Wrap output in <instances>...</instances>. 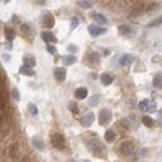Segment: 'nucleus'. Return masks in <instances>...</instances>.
<instances>
[{
	"mask_svg": "<svg viewBox=\"0 0 162 162\" xmlns=\"http://www.w3.org/2000/svg\"><path fill=\"white\" fill-rule=\"evenodd\" d=\"M86 144H88V149L96 157H104V156H106V146H104V143L101 139H97L96 136H94L92 139H89Z\"/></svg>",
	"mask_w": 162,
	"mask_h": 162,
	"instance_id": "f257e3e1",
	"label": "nucleus"
},
{
	"mask_svg": "<svg viewBox=\"0 0 162 162\" xmlns=\"http://www.w3.org/2000/svg\"><path fill=\"white\" fill-rule=\"evenodd\" d=\"M133 151H135V143L133 141H125V143H122L120 148L117 149V154L122 156V157H128L133 154Z\"/></svg>",
	"mask_w": 162,
	"mask_h": 162,
	"instance_id": "f03ea898",
	"label": "nucleus"
},
{
	"mask_svg": "<svg viewBox=\"0 0 162 162\" xmlns=\"http://www.w3.org/2000/svg\"><path fill=\"white\" fill-rule=\"evenodd\" d=\"M50 141H52L54 148H57L59 151H63V149H65V146H66L65 136L62 135V133H52V136H50Z\"/></svg>",
	"mask_w": 162,
	"mask_h": 162,
	"instance_id": "7ed1b4c3",
	"label": "nucleus"
},
{
	"mask_svg": "<svg viewBox=\"0 0 162 162\" xmlns=\"http://www.w3.org/2000/svg\"><path fill=\"white\" fill-rule=\"evenodd\" d=\"M88 33H89V36H92V37H97V36L106 34L107 29H106V26H102V24H89V26H88Z\"/></svg>",
	"mask_w": 162,
	"mask_h": 162,
	"instance_id": "20e7f679",
	"label": "nucleus"
},
{
	"mask_svg": "<svg viewBox=\"0 0 162 162\" xmlns=\"http://www.w3.org/2000/svg\"><path fill=\"white\" fill-rule=\"evenodd\" d=\"M110 122H112V110L110 109H102L101 113H99V123L102 127H107Z\"/></svg>",
	"mask_w": 162,
	"mask_h": 162,
	"instance_id": "39448f33",
	"label": "nucleus"
},
{
	"mask_svg": "<svg viewBox=\"0 0 162 162\" xmlns=\"http://www.w3.org/2000/svg\"><path fill=\"white\" fill-rule=\"evenodd\" d=\"M41 24H42V28H45V29H50L54 26V16H52L50 12H44L41 15Z\"/></svg>",
	"mask_w": 162,
	"mask_h": 162,
	"instance_id": "423d86ee",
	"label": "nucleus"
},
{
	"mask_svg": "<svg viewBox=\"0 0 162 162\" xmlns=\"http://www.w3.org/2000/svg\"><path fill=\"white\" fill-rule=\"evenodd\" d=\"M80 123H81V127L89 128V127L92 125V123H94V113H92V112H89V113H86V115H81Z\"/></svg>",
	"mask_w": 162,
	"mask_h": 162,
	"instance_id": "0eeeda50",
	"label": "nucleus"
},
{
	"mask_svg": "<svg viewBox=\"0 0 162 162\" xmlns=\"http://www.w3.org/2000/svg\"><path fill=\"white\" fill-rule=\"evenodd\" d=\"M54 78H55V81L63 83L65 78H66V70L62 68V66H57V68H54Z\"/></svg>",
	"mask_w": 162,
	"mask_h": 162,
	"instance_id": "6e6552de",
	"label": "nucleus"
},
{
	"mask_svg": "<svg viewBox=\"0 0 162 162\" xmlns=\"http://www.w3.org/2000/svg\"><path fill=\"white\" fill-rule=\"evenodd\" d=\"M154 107H156V106H154V104H151L149 99H144V101H141V102L138 104V109L143 110V112H154V110H156Z\"/></svg>",
	"mask_w": 162,
	"mask_h": 162,
	"instance_id": "1a4fd4ad",
	"label": "nucleus"
},
{
	"mask_svg": "<svg viewBox=\"0 0 162 162\" xmlns=\"http://www.w3.org/2000/svg\"><path fill=\"white\" fill-rule=\"evenodd\" d=\"M41 37H42V41L44 42H47V44H55L57 42V37H55V34L52 33V31H42L41 33Z\"/></svg>",
	"mask_w": 162,
	"mask_h": 162,
	"instance_id": "9d476101",
	"label": "nucleus"
},
{
	"mask_svg": "<svg viewBox=\"0 0 162 162\" xmlns=\"http://www.w3.org/2000/svg\"><path fill=\"white\" fill-rule=\"evenodd\" d=\"M99 80L102 83V86H110V84L113 83V75L112 73H102L99 76Z\"/></svg>",
	"mask_w": 162,
	"mask_h": 162,
	"instance_id": "9b49d317",
	"label": "nucleus"
},
{
	"mask_svg": "<svg viewBox=\"0 0 162 162\" xmlns=\"http://www.w3.org/2000/svg\"><path fill=\"white\" fill-rule=\"evenodd\" d=\"M133 62H135V57H133V55H130V54H125V55H123L122 59L118 60V65H120V66H123V68H125V66L131 65Z\"/></svg>",
	"mask_w": 162,
	"mask_h": 162,
	"instance_id": "f8f14e48",
	"label": "nucleus"
},
{
	"mask_svg": "<svg viewBox=\"0 0 162 162\" xmlns=\"http://www.w3.org/2000/svg\"><path fill=\"white\" fill-rule=\"evenodd\" d=\"M91 16H92V20L96 21V23H99V24H102V26H106L109 21H107V18L104 16L102 13H97V12H92L91 13Z\"/></svg>",
	"mask_w": 162,
	"mask_h": 162,
	"instance_id": "ddd939ff",
	"label": "nucleus"
},
{
	"mask_svg": "<svg viewBox=\"0 0 162 162\" xmlns=\"http://www.w3.org/2000/svg\"><path fill=\"white\" fill-rule=\"evenodd\" d=\"M88 97V88H78L75 91V99L76 101H83V99H86Z\"/></svg>",
	"mask_w": 162,
	"mask_h": 162,
	"instance_id": "4468645a",
	"label": "nucleus"
},
{
	"mask_svg": "<svg viewBox=\"0 0 162 162\" xmlns=\"http://www.w3.org/2000/svg\"><path fill=\"white\" fill-rule=\"evenodd\" d=\"M31 143H33V146H34L37 151H45V144H44V141H42L39 136H33V138H31Z\"/></svg>",
	"mask_w": 162,
	"mask_h": 162,
	"instance_id": "2eb2a0df",
	"label": "nucleus"
},
{
	"mask_svg": "<svg viewBox=\"0 0 162 162\" xmlns=\"http://www.w3.org/2000/svg\"><path fill=\"white\" fill-rule=\"evenodd\" d=\"M133 31L130 26H127V24H122V26H118V34L120 36H125V37H130V36H133Z\"/></svg>",
	"mask_w": 162,
	"mask_h": 162,
	"instance_id": "dca6fc26",
	"label": "nucleus"
},
{
	"mask_svg": "<svg viewBox=\"0 0 162 162\" xmlns=\"http://www.w3.org/2000/svg\"><path fill=\"white\" fill-rule=\"evenodd\" d=\"M88 62H89L91 65H99V63H101V55H99V52H89Z\"/></svg>",
	"mask_w": 162,
	"mask_h": 162,
	"instance_id": "f3484780",
	"label": "nucleus"
},
{
	"mask_svg": "<svg viewBox=\"0 0 162 162\" xmlns=\"http://www.w3.org/2000/svg\"><path fill=\"white\" fill-rule=\"evenodd\" d=\"M3 34H5V37H7V41L13 42L15 36H16V31L13 29V28H5V29H3Z\"/></svg>",
	"mask_w": 162,
	"mask_h": 162,
	"instance_id": "a211bd4d",
	"label": "nucleus"
},
{
	"mask_svg": "<svg viewBox=\"0 0 162 162\" xmlns=\"http://www.w3.org/2000/svg\"><path fill=\"white\" fill-rule=\"evenodd\" d=\"M36 59H34V57L33 55H24L23 57V65H28V66H31V68H34V66H36Z\"/></svg>",
	"mask_w": 162,
	"mask_h": 162,
	"instance_id": "6ab92c4d",
	"label": "nucleus"
},
{
	"mask_svg": "<svg viewBox=\"0 0 162 162\" xmlns=\"http://www.w3.org/2000/svg\"><path fill=\"white\" fill-rule=\"evenodd\" d=\"M20 73L24 75V76H34V75H36V71L31 68V66H28V65H23V66H21V68H20Z\"/></svg>",
	"mask_w": 162,
	"mask_h": 162,
	"instance_id": "aec40b11",
	"label": "nucleus"
},
{
	"mask_svg": "<svg viewBox=\"0 0 162 162\" xmlns=\"http://www.w3.org/2000/svg\"><path fill=\"white\" fill-rule=\"evenodd\" d=\"M104 139H106V143H113V141H115V131H113V130H107Z\"/></svg>",
	"mask_w": 162,
	"mask_h": 162,
	"instance_id": "412c9836",
	"label": "nucleus"
},
{
	"mask_svg": "<svg viewBox=\"0 0 162 162\" xmlns=\"http://www.w3.org/2000/svg\"><path fill=\"white\" fill-rule=\"evenodd\" d=\"M21 31H23V34H24V36H26L28 33H29V36L33 37V34H34L33 26H31V24H28V23H23V24H21Z\"/></svg>",
	"mask_w": 162,
	"mask_h": 162,
	"instance_id": "4be33fe9",
	"label": "nucleus"
},
{
	"mask_svg": "<svg viewBox=\"0 0 162 162\" xmlns=\"http://www.w3.org/2000/svg\"><path fill=\"white\" fill-rule=\"evenodd\" d=\"M99 101H101V96L99 94H94L92 97H89V107H96L99 104Z\"/></svg>",
	"mask_w": 162,
	"mask_h": 162,
	"instance_id": "5701e85b",
	"label": "nucleus"
},
{
	"mask_svg": "<svg viewBox=\"0 0 162 162\" xmlns=\"http://www.w3.org/2000/svg\"><path fill=\"white\" fill-rule=\"evenodd\" d=\"M143 125L148 127V128H152V127H154V122H152V118L149 115H144V117H143Z\"/></svg>",
	"mask_w": 162,
	"mask_h": 162,
	"instance_id": "b1692460",
	"label": "nucleus"
},
{
	"mask_svg": "<svg viewBox=\"0 0 162 162\" xmlns=\"http://www.w3.org/2000/svg\"><path fill=\"white\" fill-rule=\"evenodd\" d=\"M16 157H18V144H12V148H10V159L16 160Z\"/></svg>",
	"mask_w": 162,
	"mask_h": 162,
	"instance_id": "393cba45",
	"label": "nucleus"
},
{
	"mask_svg": "<svg viewBox=\"0 0 162 162\" xmlns=\"http://www.w3.org/2000/svg\"><path fill=\"white\" fill-rule=\"evenodd\" d=\"M68 109L73 112V113H80V109H78V104H76L75 101H71V102H68Z\"/></svg>",
	"mask_w": 162,
	"mask_h": 162,
	"instance_id": "a878e982",
	"label": "nucleus"
},
{
	"mask_svg": "<svg viewBox=\"0 0 162 162\" xmlns=\"http://www.w3.org/2000/svg\"><path fill=\"white\" fill-rule=\"evenodd\" d=\"M63 62L66 65H73V63H76V57L75 55H68V57H65V59H63Z\"/></svg>",
	"mask_w": 162,
	"mask_h": 162,
	"instance_id": "bb28decb",
	"label": "nucleus"
},
{
	"mask_svg": "<svg viewBox=\"0 0 162 162\" xmlns=\"http://www.w3.org/2000/svg\"><path fill=\"white\" fill-rule=\"evenodd\" d=\"M78 5H80L81 8H86V10L92 7V3H91V2H88V0H78Z\"/></svg>",
	"mask_w": 162,
	"mask_h": 162,
	"instance_id": "cd10ccee",
	"label": "nucleus"
},
{
	"mask_svg": "<svg viewBox=\"0 0 162 162\" xmlns=\"http://www.w3.org/2000/svg\"><path fill=\"white\" fill-rule=\"evenodd\" d=\"M28 113H31L33 117L37 115V107L34 106V104H29V106H28Z\"/></svg>",
	"mask_w": 162,
	"mask_h": 162,
	"instance_id": "c85d7f7f",
	"label": "nucleus"
},
{
	"mask_svg": "<svg viewBox=\"0 0 162 162\" xmlns=\"http://www.w3.org/2000/svg\"><path fill=\"white\" fill-rule=\"evenodd\" d=\"M160 80H162V76H160V73L154 76V81H152V84H154V88H160Z\"/></svg>",
	"mask_w": 162,
	"mask_h": 162,
	"instance_id": "c756f323",
	"label": "nucleus"
},
{
	"mask_svg": "<svg viewBox=\"0 0 162 162\" xmlns=\"http://www.w3.org/2000/svg\"><path fill=\"white\" fill-rule=\"evenodd\" d=\"M12 97H13V99H15L16 102L21 99V96H20V91H18L16 88H15V89H12Z\"/></svg>",
	"mask_w": 162,
	"mask_h": 162,
	"instance_id": "7c9ffc66",
	"label": "nucleus"
},
{
	"mask_svg": "<svg viewBox=\"0 0 162 162\" xmlns=\"http://www.w3.org/2000/svg\"><path fill=\"white\" fill-rule=\"evenodd\" d=\"M47 52L52 54V55H57V49H55V45H54V44H47Z\"/></svg>",
	"mask_w": 162,
	"mask_h": 162,
	"instance_id": "2f4dec72",
	"label": "nucleus"
},
{
	"mask_svg": "<svg viewBox=\"0 0 162 162\" xmlns=\"http://www.w3.org/2000/svg\"><path fill=\"white\" fill-rule=\"evenodd\" d=\"M80 24V20H78V18H71V29H76V26H78Z\"/></svg>",
	"mask_w": 162,
	"mask_h": 162,
	"instance_id": "473e14b6",
	"label": "nucleus"
},
{
	"mask_svg": "<svg viewBox=\"0 0 162 162\" xmlns=\"http://www.w3.org/2000/svg\"><path fill=\"white\" fill-rule=\"evenodd\" d=\"M68 52H71V54H76V52H78V47H76V45H73V44H70V45H68Z\"/></svg>",
	"mask_w": 162,
	"mask_h": 162,
	"instance_id": "72a5a7b5",
	"label": "nucleus"
},
{
	"mask_svg": "<svg viewBox=\"0 0 162 162\" xmlns=\"http://www.w3.org/2000/svg\"><path fill=\"white\" fill-rule=\"evenodd\" d=\"M159 24H160V18H157V20H154V21H152L149 26L152 28V26H159Z\"/></svg>",
	"mask_w": 162,
	"mask_h": 162,
	"instance_id": "f704fd0d",
	"label": "nucleus"
},
{
	"mask_svg": "<svg viewBox=\"0 0 162 162\" xmlns=\"http://www.w3.org/2000/svg\"><path fill=\"white\" fill-rule=\"evenodd\" d=\"M12 21H13V23H20V16H18V15H13V16H12Z\"/></svg>",
	"mask_w": 162,
	"mask_h": 162,
	"instance_id": "c9c22d12",
	"label": "nucleus"
},
{
	"mask_svg": "<svg viewBox=\"0 0 162 162\" xmlns=\"http://www.w3.org/2000/svg\"><path fill=\"white\" fill-rule=\"evenodd\" d=\"M110 52H112L110 49H104V50H102V54L106 55V57H109V55H110Z\"/></svg>",
	"mask_w": 162,
	"mask_h": 162,
	"instance_id": "e433bc0d",
	"label": "nucleus"
},
{
	"mask_svg": "<svg viewBox=\"0 0 162 162\" xmlns=\"http://www.w3.org/2000/svg\"><path fill=\"white\" fill-rule=\"evenodd\" d=\"M3 60H5V62H10V55H8V54H3Z\"/></svg>",
	"mask_w": 162,
	"mask_h": 162,
	"instance_id": "4c0bfd02",
	"label": "nucleus"
},
{
	"mask_svg": "<svg viewBox=\"0 0 162 162\" xmlns=\"http://www.w3.org/2000/svg\"><path fill=\"white\" fill-rule=\"evenodd\" d=\"M36 2L39 3V5H44V3H45V0H36Z\"/></svg>",
	"mask_w": 162,
	"mask_h": 162,
	"instance_id": "58836bf2",
	"label": "nucleus"
},
{
	"mask_svg": "<svg viewBox=\"0 0 162 162\" xmlns=\"http://www.w3.org/2000/svg\"><path fill=\"white\" fill-rule=\"evenodd\" d=\"M2 2H3V3H10V2H12V0H2Z\"/></svg>",
	"mask_w": 162,
	"mask_h": 162,
	"instance_id": "ea45409f",
	"label": "nucleus"
},
{
	"mask_svg": "<svg viewBox=\"0 0 162 162\" xmlns=\"http://www.w3.org/2000/svg\"><path fill=\"white\" fill-rule=\"evenodd\" d=\"M0 26H2V23H0Z\"/></svg>",
	"mask_w": 162,
	"mask_h": 162,
	"instance_id": "a19ab883",
	"label": "nucleus"
}]
</instances>
